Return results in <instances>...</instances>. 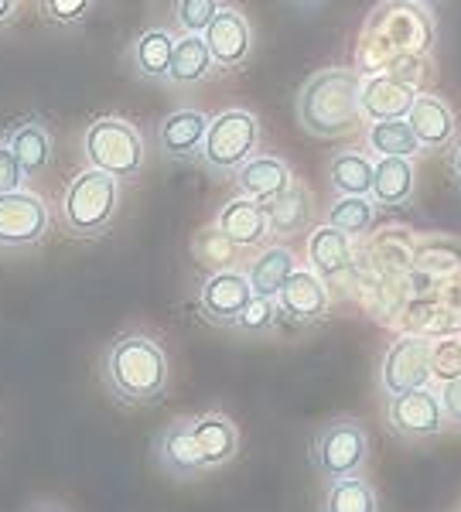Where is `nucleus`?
Masks as SVG:
<instances>
[{"instance_id":"1","label":"nucleus","mask_w":461,"mask_h":512,"mask_svg":"<svg viewBox=\"0 0 461 512\" xmlns=\"http://www.w3.org/2000/svg\"><path fill=\"white\" fill-rule=\"evenodd\" d=\"M100 379L120 407L147 410L168 396V352L147 332H120L100 355Z\"/></svg>"},{"instance_id":"2","label":"nucleus","mask_w":461,"mask_h":512,"mask_svg":"<svg viewBox=\"0 0 461 512\" xmlns=\"http://www.w3.org/2000/svg\"><path fill=\"white\" fill-rule=\"evenodd\" d=\"M359 89L362 76L342 65L315 72L294 99V113H298L301 130H308L318 140H339L362 123L359 110Z\"/></svg>"},{"instance_id":"3","label":"nucleus","mask_w":461,"mask_h":512,"mask_svg":"<svg viewBox=\"0 0 461 512\" xmlns=\"http://www.w3.org/2000/svg\"><path fill=\"white\" fill-rule=\"evenodd\" d=\"M120 185L100 168H86L62 192V233L72 239H100L113 229L120 212Z\"/></svg>"},{"instance_id":"4","label":"nucleus","mask_w":461,"mask_h":512,"mask_svg":"<svg viewBox=\"0 0 461 512\" xmlns=\"http://www.w3.org/2000/svg\"><path fill=\"white\" fill-rule=\"evenodd\" d=\"M82 158L117 181H134L144 171L147 144L141 130L123 117H96L82 130Z\"/></svg>"},{"instance_id":"5","label":"nucleus","mask_w":461,"mask_h":512,"mask_svg":"<svg viewBox=\"0 0 461 512\" xmlns=\"http://www.w3.org/2000/svg\"><path fill=\"white\" fill-rule=\"evenodd\" d=\"M260 151V120L250 110H222L219 117L209 120L199 168L216 178L236 175L253 154Z\"/></svg>"},{"instance_id":"6","label":"nucleus","mask_w":461,"mask_h":512,"mask_svg":"<svg viewBox=\"0 0 461 512\" xmlns=\"http://www.w3.org/2000/svg\"><path fill=\"white\" fill-rule=\"evenodd\" d=\"M308 461H311V468L325 478V482L359 475L362 468L369 465V431H366V424L356 420V417H349V414L332 417L328 424H321L318 434L311 437Z\"/></svg>"},{"instance_id":"7","label":"nucleus","mask_w":461,"mask_h":512,"mask_svg":"<svg viewBox=\"0 0 461 512\" xmlns=\"http://www.w3.org/2000/svg\"><path fill=\"white\" fill-rule=\"evenodd\" d=\"M386 427L400 437L403 444H424L448 431L444 417L441 390H407L397 396H386Z\"/></svg>"},{"instance_id":"8","label":"nucleus","mask_w":461,"mask_h":512,"mask_svg":"<svg viewBox=\"0 0 461 512\" xmlns=\"http://www.w3.org/2000/svg\"><path fill=\"white\" fill-rule=\"evenodd\" d=\"M151 458H154V465H158V472L164 478H171V482H195V478L209 475L205 454L199 448V437H195L192 414L168 420V424L154 434Z\"/></svg>"},{"instance_id":"9","label":"nucleus","mask_w":461,"mask_h":512,"mask_svg":"<svg viewBox=\"0 0 461 512\" xmlns=\"http://www.w3.org/2000/svg\"><path fill=\"white\" fill-rule=\"evenodd\" d=\"M48 226H52V212L41 195L24 188L0 195V250H35L48 236Z\"/></svg>"},{"instance_id":"10","label":"nucleus","mask_w":461,"mask_h":512,"mask_svg":"<svg viewBox=\"0 0 461 512\" xmlns=\"http://www.w3.org/2000/svg\"><path fill=\"white\" fill-rule=\"evenodd\" d=\"M431 338L424 335H403L390 345L383 366H380V390L386 396H397L407 390H421L431 383Z\"/></svg>"},{"instance_id":"11","label":"nucleus","mask_w":461,"mask_h":512,"mask_svg":"<svg viewBox=\"0 0 461 512\" xmlns=\"http://www.w3.org/2000/svg\"><path fill=\"white\" fill-rule=\"evenodd\" d=\"M253 284L240 270H216L212 277L202 280L199 287V315L216 328H229L233 332L243 311L253 304Z\"/></svg>"},{"instance_id":"12","label":"nucleus","mask_w":461,"mask_h":512,"mask_svg":"<svg viewBox=\"0 0 461 512\" xmlns=\"http://www.w3.org/2000/svg\"><path fill=\"white\" fill-rule=\"evenodd\" d=\"M205 45L219 72H240L246 69L253 55V28L236 7H222L216 21L205 28Z\"/></svg>"},{"instance_id":"13","label":"nucleus","mask_w":461,"mask_h":512,"mask_svg":"<svg viewBox=\"0 0 461 512\" xmlns=\"http://www.w3.org/2000/svg\"><path fill=\"white\" fill-rule=\"evenodd\" d=\"M209 113L192 110V106H181V110H171L168 117H161L158 123V151L168 161H199L205 134H209Z\"/></svg>"},{"instance_id":"14","label":"nucleus","mask_w":461,"mask_h":512,"mask_svg":"<svg viewBox=\"0 0 461 512\" xmlns=\"http://www.w3.org/2000/svg\"><path fill=\"white\" fill-rule=\"evenodd\" d=\"M277 308H281V318L294 321V325H315V321L328 315L332 297H328L325 280L315 270L298 267L284 280L281 294H277Z\"/></svg>"},{"instance_id":"15","label":"nucleus","mask_w":461,"mask_h":512,"mask_svg":"<svg viewBox=\"0 0 461 512\" xmlns=\"http://www.w3.org/2000/svg\"><path fill=\"white\" fill-rule=\"evenodd\" d=\"M407 123L414 127V137H417V144H421V151H444L448 144H455L458 117L448 99H441L438 93L417 96L407 113Z\"/></svg>"},{"instance_id":"16","label":"nucleus","mask_w":461,"mask_h":512,"mask_svg":"<svg viewBox=\"0 0 461 512\" xmlns=\"http://www.w3.org/2000/svg\"><path fill=\"white\" fill-rule=\"evenodd\" d=\"M233 185L243 198H253V202L263 205V202H270V198L284 195L287 188L294 185V171L284 158L253 154V158L233 175Z\"/></svg>"},{"instance_id":"17","label":"nucleus","mask_w":461,"mask_h":512,"mask_svg":"<svg viewBox=\"0 0 461 512\" xmlns=\"http://www.w3.org/2000/svg\"><path fill=\"white\" fill-rule=\"evenodd\" d=\"M417 96L421 93L403 79H393V76L362 79V89H359L362 120H407Z\"/></svg>"},{"instance_id":"18","label":"nucleus","mask_w":461,"mask_h":512,"mask_svg":"<svg viewBox=\"0 0 461 512\" xmlns=\"http://www.w3.org/2000/svg\"><path fill=\"white\" fill-rule=\"evenodd\" d=\"M192 424L205 454V465H209V475L233 465L236 454H240V427L233 424V417H226L222 410H209V414H192Z\"/></svg>"},{"instance_id":"19","label":"nucleus","mask_w":461,"mask_h":512,"mask_svg":"<svg viewBox=\"0 0 461 512\" xmlns=\"http://www.w3.org/2000/svg\"><path fill=\"white\" fill-rule=\"evenodd\" d=\"M175 41L178 35L171 28H147L134 38L127 59L130 69L141 82H168L171 59H175Z\"/></svg>"},{"instance_id":"20","label":"nucleus","mask_w":461,"mask_h":512,"mask_svg":"<svg viewBox=\"0 0 461 512\" xmlns=\"http://www.w3.org/2000/svg\"><path fill=\"white\" fill-rule=\"evenodd\" d=\"M263 212H267L270 236L294 239L311 229V219H315V198H311V192L301 185V181H294L284 195L263 202Z\"/></svg>"},{"instance_id":"21","label":"nucleus","mask_w":461,"mask_h":512,"mask_svg":"<svg viewBox=\"0 0 461 512\" xmlns=\"http://www.w3.org/2000/svg\"><path fill=\"white\" fill-rule=\"evenodd\" d=\"M7 144H11V151L18 154L21 168L28 178H38L48 171V164H52V154H55V140H52V130H48V123L41 117H24L14 123L11 130H7Z\"/></svg>"},{"instance_id":"22","label":"nucleus","mask_w":461,"mask_h":512,"mask_svg":"<svg viewBox=\"0 0 461 512\" xmlns=\"http://www.w3.org/2000/svg\"><path fill=\"white\" fill-rule=\"evenodd\" d=\"M216 226L233 239L240 250H253V246H263V239L270 236L267 226V212H263L260 202L253 198H229L226 205L219 209Z\"/></svg>"},{"instance_id":"23","label":"nucleus","mask_w":461,"mask_h":512,"mask_svg":"<svg viewBox=\"0 0 461 512\" xmlns=\"http://www.w3.org/2000/svg\"><path fill=\"white\" fill-rule=\"evenodd\" d=\"M373 158L356 147H335L328 158L332 195H373Z\"/></svg>"},{"instance_id":"24","label":"nucleus","mask_w":461,"mask_h":512,"mask_svg":"<svg viewBox=\"0 0 461 512\" xmlns=\"http://www.w3.org/2000/svg\"><path fill=\"white\" fill-rule=\"evenodd\" d=\"M212 72H216V59H212L209 45H205V35H178L168 86H175V89L202 86Z\"/></svg>"},{"instance_id":"25","label":"nucleus","mask_w":461,"mask_h":512,"mask_svg":"<svg viewBox=\"0 0 461 512\" xmlns=\"http://www.w3.org/2000/svg\"><path fill=\"white\" fill-rule=\"evenodd\" d=\"M417 175H414V158H376L373 164V202L380 209H397L407 205L414 195Z\"/></svg>"},{"instance_id":"26","label":"nucleus","mask_w":461,"mask_h":512,"mask_svg":"<svg viewBox=\"0 0 461 512\" xmlns=\"http://www.w3.org/2000/svg\"><path fill=\"white\" fill-rule=\"evenodd\" d=\"M308 260H311V270H315L321 280H335L342 270L352 267V236H345L342 229L328 226V222L311 229Z\"/></svg>"},{"instance_id":"27","label":"nucleus","mask_w":461,"mask_h":512,"mask_svg":"<svg viewBox=\"0 0 461 512\" xmlns=\"http://www.w3.org/2000/svg\"><path fill=\"white\" fill-rule=\"evenodd\" d=\"M366 147L373 158H417V154H424L407 120H369Z\"/></svg>"},{"instance_id":"28","label":"nucleus","mask_w":461,"mask_h":512,"mask_svg":"<svg viewBox=\"0 0 461 512\" xmlns=\"http://www.w3.org/2000/svg\"><path fill=\"white\" fill-rule=\"evenodd\" d=\"M318 512H380V495L362 475L325 482Z\"/></svg>"},{"instance_id":"29","label":"nucleus","mask_w":461,"mask_h":512,"mask_svg":"<svg viewBox=\"0 0 461 512\" xmlns=\"http://www.w3.org/2000/svg\"><path fill=\"white\" fill-rule=\"evenodd\" d=\"M294 270H298V260H294V253L287 250V246H267V250L250 263L246 277H250L253 294L257 297H277L284 280L291 277Z\"/></svg>"},{"instance_id":"30","label":"nucleus","mask_w":461,"mask_h":512,"mask_svg":"<svg viewBox=\"0 0 461 512\" xmlns=\"http://www.w3.org/2000/svg\"><path fill=\"white\" fill-rule=\"evenodd\" d=\"M376 216H380V205H376L369 195H335V202L328 205L325 222L335 229H342L345 236L359 239L376 226Z\"/></svg>"},{"instance_id":"31","label":"nucleus","mask_w":461,"mask_h":512,"mask_svg":"<svg viewBox=\"0 0 461 512\" xmlns=\"http://www.w3.org/2000/svg\"><path fill=\"white\" fill-rule=\"evenodd\" d=\"M222 0H175V24L181 35H205L216 14L222 11Z\"/></svg>"},{"instance_id":"32","label":"nucleus","mask_w":461,"mask_h":512,"mask_svg":"<svg viewBox=\"0 0 461 512\" xmlns=\"http://www.w3.org/2000/svg\"><path fill=\"white\" fill-rule=\"evenodd\" d=\"M277 321H281V308H277V297H253V304L243 311V318L236 321L233 332L267 335V332H274Z\"/></svg>"},{"instance_id":"33","label":"nucleus","mask_w":461,"mask_h":512,"mask_svg":"<svg viewBox=\"0 0 461 512\" xmlns=\"http://www.w3.org/2000/svg\"><path fill=\"white\" fill-rule=\"evenodd\" d=\"M93 7H96V0H41V14L52 24H59V28L82 24L93 14Z\"/></svg>"},{"instance_id":"34","label":"nucleus","mask_w":461,"mask_h":512,"mask_svg":"<svg viewBox=\"0 0 461 512\" xmlns=\"http://www.w3.org/2000/svg\"><path fill=\"white\" fill-rule=\"evenodd\" d=\"M233 250H240V246L222 233L219 226H212V229H205V233L195 236V256L205 260V263H216V267H222V263L233 256Z\"/></svg>"},{"instance_id":"35","label":"nucleus","mask_w":461,"mask_h":512,"mask_svg":"<svg viewBox=\"0 0 461 512\" xmlns=\"http://www.w3.org/2000/svg\"><path fill=\"white\" fill-rule=\"evenodd\" d=\"M24 181H28V175H24L18 154L11 151V144H7V140H0V195L18 192Z\"/></svg>"},{"instance_id":"36","label":"nucleus","mask_w":461,"mask_h":512,"mask_svg":"<svg viewBox=\"0 0 461 512\" xmlns=\"http://www.w3.org/2000/svg\"><path fill=\"white\" fill-rule=\"evenodd\" d=\"M441 403H444L448 427H458V431H461V376L448 379V383L441 386Z\"/></svg>"},{"instance_id":"37","label":"nucleus","mask_w":461,"mask_h":512,"mask_svg":"<svg viewBox=\"0 0 461 512\" xmlns=\"http://www.w3.org/2000/svg\"><path fill=\"white\" fill-rule=\"evenodd\" d=\"M448 171H451V178H455V185L461 188V137L451 144V151H448Z\"/></svg>"},{"instance_id":"38","label":"nucleus","mask_w":461,"mask_h":512,"mask_svg":"<svg viewBox=\"0 0 461 512\" xmlns=\"http://www.w3.org/2000/svg\"><path fill=\"white\" fill-rule=\"evenodd\" d=\"M18 14V0H0V28Z\"/></svg>"},{"instance_id":"39","label":"nucleus","mask_w":461,"mask_h":512,"mask_svg":"<svg viewBox=\"0 0 461 512\" xmlns=\"http://www.w3.org/2000/svg\"><path fill=\"white\" fill-rule=\"evenodd\" d=\"M24 512H65V509L52 506V502H41V506H31V509H24Z\"/></svg>"},{"instance_id":"40","label":"nucleus","mask_w":461,"mask_h":512,"mask_svg":"<svg viewBox=\"0 0 461 512\" xmlns=\"http://www.w3.org/2000/svg\"><path fill=\"white\" fill-rule=\"evenodd\" d=\"M298 7H308V11H315V7H321V4H328V0H294Z\"/></svg>"},{"instance_id":"41","label":"nucleus","mask_w":461,"mask_h":512,"mask_svg":"<svg viewBox=\"0 0 461 512\" xmlns=\"http://www.w3.org/2000/svg\"><path fill=\"white\" fill-rule=\"evenodd\" d=\"M407 4H417V7H427V11H434V7H438L441 0H407Z\"/></svg>"}]
</instances>
